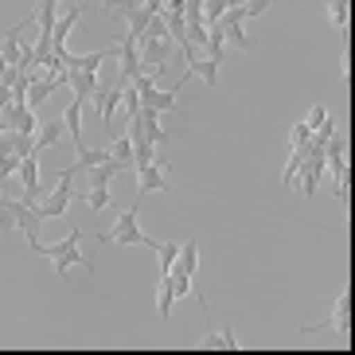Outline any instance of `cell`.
Here are the masks:
<instances>
[{
	"mask_svg": "<svg viewBox=\"0 0 355 355\" xmlns=\"http://www.w3.org/2000/svg\"><path fill=\"white\" fill-rule=\"evenodd\" d=\"M78 242H83V230H71L63 242H55V246H43L40 239H28V246H32V254H43V258H51L55 273L63 277L71 266H83V270H90V261H86V254L78 250Z\"/></svg>",
	"mask_w": 355,
	"mask_h": 355,
	"instance_id": "1",
	"label": "cell"
},
{
	"mask_svg": "<svg viewBox=\"0 0 355 355\" xmlns=\"http://www.w3.org/2000/svg\"><path fill=\"white\" fill-rule=\"evenodd\" d=\"M137 207H141V199H137L133 207L117 219L114 230H105V234H94L98 246H148V250H160L157 239H148V234H141V227H137Z\"/></svg>",
	"mask_w": 355,
	"mask_h": 355,
	"instance_id": "2",
	"label": "cell"
},
{
	"mask_svg": "<svg viewBox=\"0 0 355 355\" xmlns=\"http://www.w3.org/2000/svg\"><path fill=\"white\" fill-rule=\"evenodd\" d=\"M313 332H332L336 340L347 347V332H352V293H347V285H344V293L336 297L328 320H316V324H304L301 328V336H313Z\"/></svg>",
	"mask_w": 355,
	"mask_h": 355,
	"instance_id": "3",
	"label": "cell"
},
{
	"mask_svg": "<svg viewBox=\"0 0 355 355\" xmlns=\"http://www.w3.org/2000/svg\"><path fill=\"white\" fill-rule=\"evenodd\" d=\"M137 51H141L145 74H164V63H168V55H172V40H153V35H145V40L137 43Z\"/></svg>",
	"mask_w": 355,
	"mask_h": 355,
	"instance_id": "4",
	"label": "cell"
},
{
	"mask_svg": "<svg viewBox=\"0 0 355 355\" xmlns=\"http://www.w3.org/2000/svg\"><path fill=\"white\" fill-rule=\"evenodd\" d=\"M71 199H74L71 176H63V172H59V184L47 191V199H43V203H35V211H40V219H59V215L67 211V203H71Z\"/></svg>",
	"mask_w": 355,
	"mask_h": 355,
	"instance_id": "5",
	"label": "cell"
},
{
	"mask_svg": "<svg viewBox=\"0 0 355 355\" xmlns=\"http://www.w3.org/2000/svg\"><path fill=\"white\" fill-rule=\"evenodd\" d=\"M164 164H168V160L160 157V160H153V164L137 168V180H141V188H137V199H145L148 191H168V188H172V184L164 180Z\"/></svg>",
	"mask_w": 355,
	"mask_h": 355,
	"instance_id": "6",
	"label": "cell"
},
{
	"mask_svg": "<svg viewBox=\"0 0 355 355\" xmlns=\"http://www.w3.org/2000/svg\"><path fill=\"white\" fill-rule=\"evenodd\" d=\"M83 20V4H71V8L55 20V28H51V55H59V51H67V35L74 32V24Z\"/></svg>",
	"mask_w": 355,
	"mask_h": 355,
	"instance_id": "7",
	"label": "cell"
},
{
	"mask_svg": "<svg viewBox=\"0 0 355 355\" xmlns=\"http://www.w3.org/2000/svg\"><path fill=\"white\" fill-rule=\"evenodd\" d=\"M83 110H86L83 98H71V105L63 110V125H67V133H71V141H74V153L86 148L83 145Z\"/></svg>",
	"mask_w": 355,
	"mask_h": 355,
	"instance_id": "8",
	"label": "cell"
},
{
	"mask_svg": "<svg viewBox=\"0 0 355 355\" xmlns=\"http://www.w3.org/2000/svg\"><path fill=\"white\" fill-rule=\"evenodd\" d=\"M191 74H199V78L207 83V90H215V86H219V63H215V59H207V55H196V59H188V71H184V78H191Z\"/></svg>",
	"mask_w": 355,
	"mask_h": 355,
	"instance_id": "9",
	"label": "cell"
},
{
	"mask_svg": "<svg viewBox=\"0 0 355 355\" xmlns=\"http://www.w3.org/2000/svg\"><path fill=\"white\" fill-rule=\"evenodd\" d=\"M67 86L74 90V98L90 102V98H94V90L102 83H98V74H90V71H67Z\"/></svg>",
	"mask_w": 355,
	"mask_h": 355,
	"instance_id": "10",
	"label": "cell"
},
{
	"mask_svg": "<svg viewBox=\"0 0 355 355\" xmlns=\"http://www.w3.org/2000/svg\"><path fill=\"white\" fill-rule=\"evenodd\" d=\"M63 133H67L63 117H55V121H40V129H35V153L59 145V141H63Z\"/></svg>",
	"mask_w": 355,
	"mask_h": 355,
	"instance_id": "11",
	"label": "cell"
},
{
	"mask_svg": "<svg viewBox=\"0 0 355 355\" xmlns=\"http://www.w3.org/2000/svg\"><path fill=\"white\" fill-rule=\"evenodd\" d=\"M0 55H4V63L24 71V43H20V28H8L4 32V43H0Z\"/></svg>",
	"mask_w": 355,
	"mask_h": 355,
	"instance_id": "12",
	"label": "cell"
},
{
	"mask_svg": "<svg viewBox=\"0 0 355 355\" xmlns=\"http://www.w3.org/2000/svg\"><path fill=\"white\" fill-rule=\"evenodd\" d=\"M196 270H199V239L191 234V239H188V246H180V258H176V266H172V273L196 277Z\"/></svg>",
	"mask_w": 355,
	"mask_h": 355,
	"instance_id": "13",
	"label": "cell"
},
{
	"mask_svg": "<svg viewBox=\"0 0 355 355\" xmlns=\"http://www.w3.org/2000/svg\"><path fill=\"white\" fill-rule=\"evenodd\" d=\"M129 164H121V160H105V164H94L90 168V188H110L121 172H125Z\"/></svg>",
	"mask_w": 355,
	"mask_h": 355,
	"instance_id": "14",
	"label": "cell"
},
{
	"mask_svg": "<svg viewBox=\"0 0 355 355\" xmlns=\"http://www.w3.org/2000/svg\"><path fill=\"white\" fill-rule=\"evenodd\" d=\"M309 153H313V145H309V141H304L301 148H293V153H289V164H285V172H282V188H293V180H297L301 164L309 160Z\"/></svg>",
	"mask_w": 355,
	"mask_h": 355,
	"instance_id": "15",
	"label": "cell"
},
{
	"mask_svg": "<svg viewBox=\"0 0 355 355\" xmlns=\"http://www.w3.org/2000/svg\"><path fill=\"white\" fill-rule=\"evenodd\" d=\"M157 293H160L157 313H160V320H168V316H172V304H176V289H172V277H168V273L157 277Z\"/></svg>",
	"mask_w": 355,
	"mask_h": 355,
	"instance_id": "16",
	"label": "cell"
},
{
	"mask_svg": "<svg viewBox=\"0 0 355 355\" xmlns=\"http://www.w3.org/2000/svg\"><path fill=\"white\" fill-rule=\"evenodd\" d=\"M20 184H24V191H32V188H40V157H24L20 160Z\"/></svg>",
	"mask_w": 355,
	"mask_h": 355,
	"instance_id": "17",
	"label": "cell"
},
{
	"mask_svg": "<svg viewBox=\"0 0 355 355\" xmlns=\"http://www.w3.org/2000/svg\"><path fill=\"white\" fill-rule=\"evenodd\" d=\"M230 8V0H203V24H219L223 20V12Z\"/></svg>",
	"mask_w": 355,
	"mask_h": 355,
	"instance_id": "18",
	"label": "cell"
},
{
	"mask_svg": "<svg viewBox=\"0 0 355 355\" xmlns=\"http://www.w3.org/2000/svg\"><path fill=\"white\" fill-rule=\"evenodd\" d=\"M110 157L133 168V141H129V133H125V137H117V141H114V148H110Z\"/></svg>",
	"mask_w": 355,
	"mask_h": 355,
	"instance_id": "19",
	"label": "cell"
},
{
	"mask_svg": "<svg viewBox=\"0 0 355 355\" xmlns=\"http://www.w3.org/2000/svg\"><path fill=\"white\" fill-rule=\"evenodd\" d=\"M160 273H172V266H176L180 258V242H160Z\"/></svg>",
	"mask_w": 355,
	"mask_h": 355,
	"instance_id": "20",
	"label": "cell"
},
{
	"mask_svg": "<svg viewBox=\"0 0 355 355\" xmlns=\"http://www.w3.org/2000/svg\"><path fill=\"white\" fill-rule=\"evenodd\" d=\"M83 203L90 211H102V207H110V188H94V191H83Z\"/></svg>",
	"mask_w": 355,
	"mask_h": 355,
	"instance_id": "21",
	"label": "cell"
},
{
	"mask_svg": "<svg viewBox=\"0 0 355 355\" xmlns=\"http://www.w3.org/2000/svg\"><path fill=\"white\" fill-rule=\"evenodd\" d=\"M121 102H125V117H129V121H137V114H141V94H137L133 83L125 86V98H121Z\"/></svg>",
	"mask_w": 355,
	"mask_h": 355,
	"instance_id": "22",
	"label": "cell"
},
{
	"mask_svg": "<svg viewBox=\"0 0 355 355\" xmlns=\"http://www.w3.org/2000/svg\"><path fill=\"white\" fill-rule=\"evenodd\" d=\"M223 32H227V40L234 43V47H242V51L250 47V35L242 32V24H230V28H223Z\"/></svg>",
	"mask_w": 355,
	"mask_h": 355,
	"instance_id": "23",
	"label": "cell"
},
{
	"mask_svg": "<svg viewBox=\"0 0 355 355\" xmlns=\"http://www.w3.org/2000/svg\"><path fill=\"white\" fill-rule=\"evenodd\" d=\"M16 172H20V157H12V153H0V176L12 180Z\"/></svg>",
	"mask_w": 355,
	"mask_h": 355,
	"instance_id": "24",
	"label": "cell"
},
{
	"mask_svg": "<svg viewBox=\"0 0 355 355\" xmlns=\"http://www.w3.org/2000/svg\"><path fill=\"white\" fill-rule=\"evenodd\" d=\"M270 4H273V0H246V4H242V8H246V20L266 16V12H270Z\"/></svg>",
	"mask_w": 355,
	"mask_h": 355,
	"instance_id": "25",
	"label": "cell"
},
{
	"mask_svg": "<svg viewBox=\"0 0 355 355\" xmlns=\"http://www.w3.org/2000/svg\"><path fill=\"white\" fill-rule=\"evenodd\" d=\"M309 137H313V129L304 125V121H301V125H293V129H289V148H301Z\"/></svg>",
	"mask_w": 355,
	"mask_h": 355,
	"instance_id": "26",
	"label": "cell"
},
{
	"mask_svg": "<svg viewBox=\"0 0 355 355\" xmlns=\"http://www.w3.org/2000/svg\"><path fill=\"white\" fill-rule=\"evenodd\" d=\"M324 117H328V105H313V110H309V117H304V125H309V129H320Z\"/></svg>",
	"mask_w": 355,
	"mask_h": 355,
	"instance_id": "27",
	"label": "cell"
},
{
	"mask_svg": "<svg viewBox=\"0 0 355 355\" xmlns=\"http://www.w3.org/2000/svg\"><path fill=\"white\" fill-rule=\"evenodd\" d=\"M219 340H223V347H227V352H234V347H242V344H239V336H234V328H230V324H223Z\"/></svg>",
	"mask_w": 355,
	"mask_h": 355,
	"instance_id": "28",
	"label": "cell"
},
{
	"mask_svg": "<svg viewBox=\"0 0 355 355\" xmlns=\"http://www.w3.org/2000/svg\"><path fill=\"white\" fill-rule=\"evenodd\" d=\"M340 78H344V86H347V78H352V59H347V43H344V55H340Z\"/></svg>",
	"mask_w": 355,
	"mask_h": 355,
	"instance_id": "29",
	"label": "cell"
},
{
	"mask_svg": "<svg viewBox=\"0 0 355 355\" xmlns=\"http://www.w3.org/2000/svg\"><path fill=\"white\" fill-rule=\"evenodd\" d=\"M324 8L328 12H347L352 8V0H324Z\"/></svg>",
	"mask_w": 355,
	"mask_h": 355,
	"instance_id": "30",
	"label": "cell"
},
{
	"mask_svg": "<svg viewBox=\"0 0 355 355\" xmlns=\"http://www.w3.org/2000/svg\"><path fill=\"white\" fill-rule=\"evenodd\" d=\"M141 8H145V12H153V16H157V12L164 8V0H141Z\"/></svg>",
	"mask_w": 355,
	"mask_h": 355,
	"instance_id": "31",
	"label": "cell"
},
{
	"mask_svg": "<svg viewBox=\"0 0 355 355\" xmlns=\"http://www.w3.org/2000/svg\"><path fill=\"white\" fill-rule=\"evenodd\" d=\"M164 8H168V12H184V0H168Z\"/></svg>",
	"mask_w": 355,
	"mask_h": 355,
	"instance_id": "32",
	"label": "cell"
},
{
	"mask_svg": "<svg viewBox=\"0 0 355 355\" xmlns=\"http://www.w3.org/2000/svg\"><path fill=\"white\" fill-rule=\"evenodd\" d=\"M4 71H8V63H4V55H0V78H4Z\"/></svg>",
	"mask_w": 355,
	"mask_h": 355,
	"instance_id": "33",
	"label": "cell"
},
{
	"mask_svg": "<svg viewBox=\"0 0 355 355\" xmlns=\"http://www.w3.org/2000/svg\"><path fill=\"white\" fill-rule=\"evenodd\" d=\"M4 184H8V180H4V176H0V196H4Z\"/></svg>",
	"mask_w": 355,
	"mask_h": 355,
	"instance_id": "34",
	"label": "cell"
},
{
	"mask_svg": "<svg viewBox=\"0 0 355 355\" xmlns=\"http://www.w3.org/2000/svg\"><path fill=\"white\" fill-rule=\"evenodd\" d=\"M0 133H4V121H0Z\"/></svg>",
	"mask_w": 355,
	"mask_h": 355,
	"instance_id": "35",
	"label": "cell"
}]
</instances>
